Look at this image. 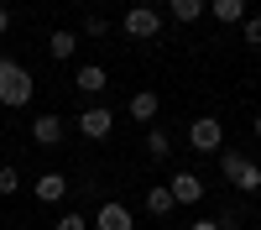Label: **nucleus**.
Instances as JSON below:
<instances>
[{
    "instance_id": "obj_9",
    "label": "nucleus",
    "mask_w": 261,
    "mask_h": 230,
    "mask_svg": "<svg viewBox=\"0 0 261 230\" xmlns=\"http://www.w3.org/2000/svg\"><path fill=\"white\" fill-rule=\"evenodd\" d=\"M73 84H79L84 94H105V84H110V73H105L99 63H79V68H73Z\"/></svg>"
},
{
    "instance_id": "obj_17",
    "label": "nucleus",
    "mask_w": 261,
    "mask_h": 230,
    "mask_svg": "<svg viewBox=\"0 0 261 230\" xmlns=\"http://www.w3.org/2000/svg\"><path fill=\"white\" fill-rule=\"evenodd\" d=\"M11 194H21V173L11 162H0V199H11Z\"/></svg>"
},
{
    "instance_id": "obj_11",
    "label": "nucleus",
    "mask_w": 261,
    "mask_h": 230,
    "mask_svg": "<svg viewBox=\"0 0 261 230\" xmlns=\"http://www.w3.org/2000/svg\"><path fill=\"white\" fill-rule=\"evenodd\" d=\"M209 16L220 21V27H241L251 11H246V0H209Z\"/></svg>"
},
{
    "instance_id": "obj_19",
    "label": "nucleus",
    "mask_w": 261,
    "mask_h": 230,
    "mask_svg": "<svg viewBox=\"0 0 261 230\" xmlns=\"http://www.w3.org/2000/svg\"><path fill=\"white\" fill-rule=\"evenodd\" d=\"M53 230H89V220L73 209V215H58V225H53Z\"/></svg>"
},
{
    "instance_id": "obj_18",
    "label": "nucleus",
    "mask_w": 261,
    "mask_h": 230,
    "mask_svg": "<svg viewBox=\"0 0 261 230\" xmlns=\"http://www.w3.org/2000/svg\"><path fill=\"white\" fill-rule=\"evenodd\" d=\"M241 37H246V47H261V16H246L241 21Z\"/></svg>"
},
{
    "instance_id": "obj_21",
    "label": "nucleus",
    "mask_w": 261,
    "mask_h": 230,
    "mask_svg": "<svg viewBox=\"0 0 261 230\" xmlns=\"http://www.w3.org/2000/svg\"><path fill=\"white\" fill-rule=\"evenodd\" d=\"M6 32H11V6L0 0V37H6Z\"/></svg>"
},
{
    "instance_id": "obj_22",
    "label": "nucleus",
    "mask_w": 261,
    "mask_h": 230,
    "mask_svg": "<svg viewBox=\"0 0 261 230\" xmlns=\"http://www.w3.org/2000/svg\"><path fill=\"white\" fill-rule=\"evenodd\" d=\"M188 230H220V220H193Z\"/></svg>"
},
{
    "instance_id": "obj_23",
    "label": "nucleus",
    "mask_w": 261,
    "mask_h": 230,
    "mask_svg": "<svg viewBox=\"0 0 261 230\" xmlns=\"http://www.w3.org/2000/svg\"><path fill=\"white\" fill-rule=\"evenodd\" d=\"M251 125H256V136H261V110H256V120H251Z\"/></svg>"
},
{
    "instance_id": "obj_13",
    "label": "nucleus",
    "mask_w": 261,
    "mask_h": 230,
    "mask_svg": "<svg viewBox=\"0 0 261 230\" xmlns=\"http://www.w3.org/2000/svg\"><path fill=\"white\" fill-rule=\"evenodd\" d=\"M172 209H178V204H172V194H167V183H151V188H146V215H157V220H167Z\"/></svg>"
},
{
    "instance_id": "obj_15",
    "label": "nucleus",
    "mask_w": 261,
    "mask_h": 230,
    "mask_svg": "<svg viewBox=\"0 0 261 230\" xmlns=\"http://www.w3.org/2000/svg\"><path fill=\"white\" fill-rule=\"evenodd\" d=\"M146 157H157V162L172 157V136L162 131V125H151V131H146Z\"/></svg>"
},
{
    "instance_id": "obj_6",
    "label": "nucleus",
    "mask_w": 261,
    "mask_h": 230,
    "mask_svg": "<svg viewBox=\"0 0 261 230\" xmlns=\"http://www.w3.org/2000/svg\"><path fill=\"white\" fill-rule=\"evenodd\" d=\"M167 194H172V204H199V199H204V178L183 167V173L167 178Z\"/></svg>"
},
{
    "instance_id": "obj_14",
    "label": "nucleus",
    "mask_w": 261,
    "mask_h": 230,
    "mask_svg": "<svg viewBox=\"0 0 261 230\" xmlns=\"http://www.w3.org/2000/svg\"><path fill=\"white\" fill-rule=\"evenodd\" d=\"M167 16L172 21H199V16H209V0H167Z\"/></svg>"
},
{
    "instance_id": "obj_8",
    "label": "nucleus",
    "mask_w": 261,
    "mask_h": 230,
    "mask_svg": "<svg viewBox=\"0 0 261 230\" xmlns=\"http://www.w3.org/2000/svg\"><path fill=\"white\" fill-rule=\"evenodd\" d=\"M63 136H68V120L63 115H37L32 120V141L37 146H63Z\"/></svg>"
},
{
    "instance_id": "obj_4",
    "label": "nucleus",
    "mask_w": 261,
    "mask_h": 230,
    "mask_svg": "<svg viewBox=\"0 0 261 230\" xmlns=\"http://www.w3.org/2000/svg\"><path fill=\"white\" fill-rule=\"evenodd\" d=\"M162 21H167V16H157V6H130V11L120 16V27H125V37L146 42V37H162Z\"/></svg>"
},
{
    "instance_id": "obj_3",
    "label": "nucleus",
    "mask_w": 261,
    "mask_h": 230,
    "mask_svg": "<svg viewBox=\"0 0 261 230\" xmlns=\"http://www.w3.org/2000/svg\"><path fill=\"white\" fill-rule=\"evenodd\" d=\"M188 146H193V152H214V157H220L225 152V125H220V115H193Z\"/></svg>"
},
{
    "instance_id": "obj_5",
    "label": "nucleus",
    "mask_w": 261,
    "mask_h": 230,
    "mask_svg": "<svg viewBox=\"0 0 261 230\" xmlns=\"http://www.w3.org/2000/svg\"><path fill=\"white\" fill-rule=\"evenodd\" d=\"M89 230H136V215H130L125 204H115V199H105V204H99V215L89 220Z\"/></svg>"
},
{
    "instance_id": "obj_10",
    "label": "nucleus",
    "mask_w": 261,
    "mask_h": 230,
    "mask_svg": "<svg viewBox=\"0 0 261 230\" xmlns=\"http://www.w3.org/2000/svg\"><path fill=\"white\" fill-rule=\"evenodd\" d=\"M32 194H37L42 204H58V199H68V178H63V173H42V178L32 183Z\"/></svg>"
},
{
    "instance_id": "obj_20",
    "label": "nucleus",
    "mask_w": 261,
    "mask_h": 230,
    "mask_svg": "<svg viewBox=\"0 0 261 230\" xmlns=\"http://www.w3.org/2000/svg\"><path fill=\"white\" fill-rule=\"evenodd\" d=\"M84 32H89V37H105V32H110V21H105V16H89V21H84Z\"/></svg>"
},
{
    "instance_id": "obj_1",
    "label": "nucleus",
    "mask_w": 261,
    "mask_h": 230,
    "mask_svg": "<svg viewBox=\"0 0 261 230\" xmlns=\"http://www.w3.org/2000/svg\"><path fill=\"white\" fill-rule=\"evenodd\" d=\"M37 94V79L21 58H0V105H11V110H21V105H32Z\"/></svg>"
},
{
    "instance_id": "obj_16",
    "label": "nucleus",
    "mask_w": 261,
    "mask_h": 230,
    "mask_svg": "<svg viewBox=\"0 0 261 230\" xmlns=\"http://www.w3.org/2000/svg\"><path fill=\"white\" fill-rule=\"evenodd\" d=\"M47 53H53V58H63V63H68V58L79 53V37H73V32H53V37H47Z\"/></svg>"
},
{
    "instance_id": "obj_7",
    "label": "nucleus",
    "mask_w": 261,
    "mask_h": 230,
    "mask_svg": "<svg viewBox=\"0 0 261 230\" xmlns=\"http://www.w3.org/2000/svg\"><path fill=\"white\" fill-rule=\"evenodd\" d=\"M79 131H84V136H89V141H105V136H110V131H115V115H110V110H105V105H89V110H84V115H79Z\"/></svg>"
},
{
    "instance_id": "obj_12",
    "label": "nucleus",
    "mask_w": 261,
    "mask_h": 230,
    "mask_svg": "<svg viewBox=\"0 0 261 230\" xmlns=\"http://www.w3.org/2000/svg\"><path fill=\"white\" fill-rule=\"evenodd\" d=\"M157 89H136V94H130V120H141V125H151V120H157Z\"/></svg>"
},
{
    "instance_id": "obj_2",
    "label": "nucleus",
    "mask_w": 261,
    "mask_h": 230,
    "mask_svg": "<svg viewBox=\"0 0 261 230\" xmlns=\"http://www.w3.org/2000/svg\"><path fill=\"white\" fill-rule=\"evenodd\" d=\"M220 173H225V183H235V194H261V167L241 152H230V146L220 152Z\"/></svg>"
},
{
    "instance_id": "obj_24",
    "label": "nucleus",
    "mask_w": 261,
    "mask_h": 230,
    "mask_svg": "<svg viewBox=\"0 0 261 230\" xmlns=\"http://www.w3.org/2000/svg\"><path fill=\"white\" fill-rule=\"evenodd\" d=\"M130 6H146V0H130Z\"/></svg>"
}]
</instances>
